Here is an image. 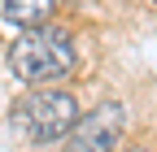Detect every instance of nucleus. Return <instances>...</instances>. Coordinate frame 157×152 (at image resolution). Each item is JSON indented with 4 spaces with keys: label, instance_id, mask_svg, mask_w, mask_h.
<instances>
[{
    "label": "nucleus",
    "instance_id": "obj_1",
    "mask_svg": "<svg viewBox=\"0 0 157 152\" xmlns=\"http://www.w3.org/2000/svg\"><path fill=\"white\" fill-rule=\"evenodd\" d=\"M9 70L22 83H52L74 70V39L57 26L22 31L9 48Z\"/></svg>",
    "mask_w": 157,
    "mask_h": 152
},
{
    "label": "nucleus",
    "instance_id": "obj_2",
    "mask_svg": "<svg viewBox=\"0 0 157 152\" xmlns=\"http://www.w3.org/2000/svg\"><path fill=\"white\" fill-rule=\"evenodd\" d=\"M78 122V104L70 91L61 87H44V91H26L22 100L13 104V126L22 130V139L31 143H52L66 139Z\"/></svg>",
    "mask_w": 157,
    "mask_h": 152
},
{
    "label": "nucleus",
    "instance_id": "obj_3",
    "mask_svg": "<svg viewBox=\"0 0 157 152\" xmlns=\"http://www.w3.org/2000/svg\"><path fill=\"white\" fill-rule=\"evenodd\" d=\"M122 126H127V113L118 100L96 104L87 118H78L70 130V152H113L118 139H122Z\"/></svg>",
    "mask_w": 157,
    "mask_h": 152
},
{
    "label": "nucleus",
    "instance_id": "obj_4",
    "mask_svg": "<svg viewBox=\"0 0 157 152\" xmlns=\"http://www.w3.org/2000/svg\"><path fill=\"white\" fill-rule=\"evenodd\" d=\"M57 0H5L0 5V17H5L9 26H22V31H35L44 26V17L52 13Z\"/></svg>",
    "mask_w": 157,
    "mask_h": 152
}]
</instances>
